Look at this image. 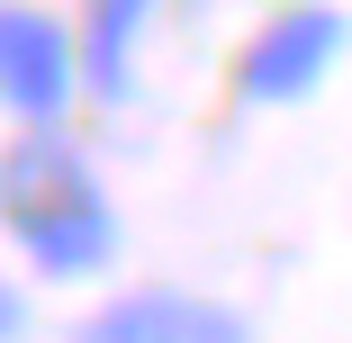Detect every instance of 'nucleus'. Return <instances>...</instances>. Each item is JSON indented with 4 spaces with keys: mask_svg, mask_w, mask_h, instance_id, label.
Returning <instances> with one entry per match:
<instances>
[{
    "mask_svg": "<svg viewBox=\"0 0 352 343\" xmlns=\"http://www.w3.org/2000/svg\"><path fill=\"white\" fill-rule=\"evenodd\" d=\"M82 100V36L36 0H0V109L19 126H63Z\"/></svg>",
    "mask_w": 352,
    "mask_h": 343,
    "instance_id": "nucleus-3",
    "label": "nucleus"
},
{
    "mask_svg": "<svg viewBox=\"0 0 352 343\" xmlns=\"http://www.w3.org/2000/svg\"><path fill=\"white\" fill-rule=\"evenodd\" d=\"M0 235L45 280H91L118 262V199L63 126H19L0 154Z\"/></svg>",
    "mask_w": 352,
    "mask_h": 343,
    "instance_id": "nucleus-1",
    "label": "nucleus"
},
{
    "mask_svg": "<svg viewBox=\"0 0 352 343\" xmlns=\"http://www.w3.org/2000/svg\"><path fill=\"white\" fill-rule=\"evenodd\" d=\"M19 334H28V289L0 271V343H19Z\"/></svg>",
    "mask_w": 352,
    "mask_h": 343,
    "instance_id": "nucleus-6",
    "label": "nucleus"
},
{
    "mask_svg": "<svg viewBox=\"0 0 352 343\" xmlns=\"http://www.w3.org/2000/svg\"><path fill=\"white\" fill-rule=\"evenodd\" d=\"M163 0H82V91L91 100H126L135 91V45H145V19Z\"/></svg>",
    "mask_w": 352,
    "mask_h": 343,
    "instance_id": "nucleus-5",
    "label": "nucleus"
},
{
    "mask_svg": "<svg viewBox=\"0 0 352 343\" xmlns=\"http://www.w3.org/2000/svg\"><path fill=\"white\" fill-rule=\"evenodd\" d=\"M73 343H253V316L199 289H118L73 325Z\"/></svg>",
    "mask_w": 352,
    "mask_h": 343,
    "instance_id": "nucleus-4",
    "label": "nucleus"
},
{
    "mask_svg": "<svg viewBox=\"0 0 352 343\" xmlns=\"http://www.w3.org/2000/svg\"><path fill=\"white\" fill-rule=\"evenodd\" d=\"M352 45V19L325 0H289L280 19L253 27V45L235 54V100L244 109H298L307 91H325V73Z\"/></svg>",
    "mask_w": 352,
    "mask_h": 343,
    "instance_id": "nucleus-2",
    "label": "nucleus"
}]
</instances>
